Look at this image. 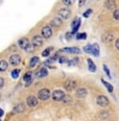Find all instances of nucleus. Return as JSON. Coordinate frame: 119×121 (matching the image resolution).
<instances>
[{
  "label": "nucleus",
  "mask_w": 119,
  "mask_h": 121,
  "mask_svg": "<svg viewBox=\"0 0 119 121\" xmlns=\"http://www.w3.org/2000/svg\"><path fill=\"white\" fill-rule=\"evenodd\" d=\"M50 97V91L48 89H42L38 93V98L40 100H47Z\"/></svg>",
  "instance_id": "nucleus-1"
},
{
  "label": "nucleus",
  "mask_w": 119,
  "mask_h": 121,
  "mask_svg": "<svg viewBox=\"0 0 119 121\" xmlns=\"http://www.w3.org/2000/svg\"><path fill=\"white\" fill-rule=\"evenodd\" d=\"M71 16V12H70L69 9H67V7H64V9H61L59 11V17L61 19L63 20H66L68 19L69 17Z\"/></svg>",
  "instance_id": "nucleus-2"
},
{
  "label": "nucleus",
  "mask_w": 119,
  "mask_h": 121,
  "mask_svg": "<svg viewBox=\"0 0 119 121\" xmlns=\"http://www.w3.org/2000/svg\"><path fill=\"white\" fill-rule=\"evenodd\" d=\"M51 96H52V98H53V100H55V101H63V99H64V97H65V94H64L63 91L57 90L52 93Z\"/></svg>",
  "instance_id": "nucleus-3"
},
{
  "label": "nucleus",
  "mask_w": 119,
  "mask_h": 121,
  "mask_svg": "<svg viewBox=\"0 0 119 121\" xmlns=\"http://www.w3.org/2000/svg\"><path fill=\"white\" fill-rule=\"evenodd\" d=\"M96 102H97V104L99 105V107H108L109 105V99L106 96H103V95H100V96L97 97V100H96Z\"/></svg>",
  "instance_id": "nucleus-4"
},
{
  "label": "nucleus",
  "mask_w": 119,
  "mask_h": 121,
  "mask_svg": "<svg viewBox=\"0 0 119 121\" xmlns=\"http://www.w3.org/2000/svg\"><path fill=\"white\" fill-rule=\"evenodd\" d=\"M18 46L23 50H27V48L30 46L28 39H26V38H22V39H20L18 41Z\"/></svg>",
  "instance_id": "nucleus-5"
},
{
  "label": "nucleus",
  "mask_w": 119,
  "mask_h": 121,
  "mask_svg": "<svg viewBox=\"0 0 119 121\" xmlns=\"http://www.w3.org/2000/svg\"><path fill=\"white\" fill-rule=\"evenodd\" d=\"M52 36V29L50 26H44L42 28V37L44 39H49Z\"/></svg>",
  "instance_id": "nucleus-6"
},
{
  "label": "nucleus",
  "mask_w": 119,
  "mask_h": 121,
  "mask_svg": "<svg viewBox=\"0 0 119 121\" xmlns=\"http://www.w3.org/2000/svg\"><path fill=\"white\" fill-rule=\"evenodd\" d=\"M75 87H76V82H74L73 79H68L67 82H65V84H64V88L67 91L74 90Z\"/></svg>",
  "instance_id": "nucleus-7"
},
{
  "label": "nucleus",
  "mask_w": 119,
  "mask_h": 121,
  "mask_svg": "<svg viewBox=\"0 0 119 121\" xmlns=\"http://www.w3.org/2000/svg\"><path fill=\"white\" fill-rule=\"evenodd\" d=\"M23 80L25 82V87H28L32 82V72L28 71L27 73H25L24 76H23Z\"/></svg>",
  "instance_id": "nucleus-8"
},
{
  "label": "nucleus",
  "mask_w": 119,
  "mask_h": 121,
  "mask_svg": "<svg viewBox=\"0 0 119 121\" xmlns=\"http://www.w3.org/2000/svg\"><path fill=\"white\" fill-rule=\"evenodd\" d=\"M9 63H11L12 65H14V66L20 64V63H21V56H20L19 54H13V55H11V57H9Z\"/></svg>",
  "instance_id": "nucleus-9"
},
{
  "label": "nucleus",
  "mask_w": 119,
  "mask_h": 121,
  "mask_svg": "<svg viewBox=\"0 0 119 121\" xmlns=\"http://www.w3.org/2000/svg\"><path fill=\"white\" fill-rule=\"evenodd\" d=\"M26 103H27V105L30 107V108L37 107L38 105V98L35 97V96H29L28 98H27V100H26Z\"/></svg>",
  "instance_id": "nucleus-10"
},
{
  "label": "nucleus",
  "mask_w": 119,
  "mask_h": 121,
  "mask_svg": "<svg viewBox=\"0 0 119 121\" xmlns=\"http://www.w3.org/2000/svg\"><path fill=\"white\" fill-rule=\"evenodd\" d=\"M47 74H48V71H47V69H45V68H40V69H38L37 72H36V76L39 77V78L47 76Z\"/></svg>",
  "instance_id": "nucleus-11"
},
{
  "label": "nucleus",
  "mask_w": 119,
  "mask_h": 121,
  "mask_svg": "<svg viewBox=\"0 0 119 121\" xmlns=\"http://www.w3.org/2000/svg\"><path fill=\"white\" fill-rule=\"evenodd\" d=\"M32 44L35 46H41L43 44V37L41 36H35L32 38Z\"/></svg>",
  "instance_id": "nucleus-12"
},
{
  "label": "nucleus",
  "mask_w": 119,
  "mask_h": 121,
  "mask_svg": "<svg viewBox=\"0 0 119 121\" xmlns=\"http://www.w3.org/2000/svg\"><path fill=\"white\" fill-rule=\"evenodd\" d=\"M63 51H66L68 53H72V54H78L80 53V50L77 47H68V48H64Z\"/></svg>",
  "instance_id": "nucleus-13"
},
{
  "label": "nucleus",
  "mask_w": 119,
  "mask_h": 121,
  "mask_svg": "<svg viewBox=\"0 0 119 121\" xmlns=\"http://www.w3.org/2000/svg\"><path fill=\"white\" fill-rule=\"evenodd\" d=\"M79 26H80V19L76 18L75 21H73L72 23V34H75L77 31V29L79 28Z\"/></svg>",
  "instance_id": "nucleus-14"
},
{
  "label": "nucleus",
  "mask_w": 119,
  "mask_h": 121,
  "mask_svg": "<svg viewBox=\"0 0 119 121\" xmlns=\"http://www.w3.org/2000/svg\"><path fill=\"white\" fill-rule=\"evenodd\" d=\"M88 94V92H87V90L85 89V88H79L77 91H76V96L78 98H84V97H86V95Z\"/></svg>",
  "instance_id": "nucleus-15"
},
{
  "label": "nucleus",
  "mask_w": 119,
  "mask_h": 121,
  "mask_svg": "<svg viewBox=\"0 0 119 121\" xmlns=\"http://www.w3.org/2000/svg\"><path fill=\"white\" fill-rule=\"evenodd\" d=\"M62 20L61 18H53L52 21L50 22V26H55V27H59L62 25Z\"/></svg>",
  "instance_id": "nucleus-16"
},
{
  "label": "nucleus",
  "mask_w": 119,
  "mask_h": 121,
  "mask_svg": "<svg viewBox=\"0 0 119 121\" xmlns=\"http://www.w3.org/2000/svg\"><path fill=\"white\" fill-rule=\"evenodd\" d=\"M105 5L109 9H115V6H116V3H115V1H114V0H106Z\"/></svg>",
  "instance_id": "nucleus-17"
},
{
  "label": "nucleus",
  "mask_w": 119,
  "mask_h": 121,
  "mask_svg": "<svg viewBox=\"0 0 119 121\" xmlns=\"http://www.w3.org/2000/svg\"><path fill=\"white\" fill-rule=\"evenodd\" d=\"M15 112H17V113H22V112H24L25 111V104L23 102H20L17 107H15V109H14Z\"/></svg>",
  "instance_id": "nucleus-18"
},
{
  "label": "nucleus",
  "mask_w": 119,
  "mask_h": 121,
  "mask_svg": "<svg viewBox=\"0 0 119 121\" xmlns=\"http://www.w3.org/2000/svg\"><path fill=\"white\" fill-rule=\"evenodd\" d=\"M91 54L95 55V56H98V55H99V47H98V44H93L92 45V51H91Z\"/></svg>",
  "instance_id": "nucleus-19"
},
{
  "label": "nucleus",
  "mask_w": 119,
  "mask_h": 121,
  "mask_svg": "<svg viewBox=\"0 0 119 121\" xmlns=\"http://www.w3.org/2000/svg\"><path fill=\"white\" fill-rule=\"evenodd\" d=\"M113 38H114V36L112 34H106L102 36V41L105 43H110L113 40Z\"/></svg>",
  "instance_id": "nucleus-20"
},
{
  "label": "nucleus",
  "mask_w": 119,
  "mask_h": 121,
  "mask_svg": "<svg viewBox=\"0 0 119 121\" xmlns=\"http://www.w3.org/2000/svg\"><path fill=\"white\" fill-rule=\"evenodd\" d=\"M7 67H9V64H7L6 60H1V62H0V71L1 72L5 71L7 69Z\"/></svg>",
  "instance_id": "nucleus-21"
},
{
  "label": "nucleus",
  "mask_w": 119,
  "mask_h": 121,
  "mask_svg": "<svg viewBox=\"0 0 119 121\" xmlns=\"http://www.w3.org/2000/svg\"><path fill=\"white\" fill-rule=\"evenodd\" d=\"M38 63H39V57H38V56H34V57H31V60H30L29 66L31 67V68H34V67L37 66Z\"/></svg>",
  "instance_id": "nucleus-22"
},
{
  "label": "nucleus",
  "mask_w": 119,
  "mask_h": 121,
  "mask_svg": "<svg viewBox=\"0 0 119 121\" xmlns=\"http://www.w3.org/2000/svg\"><path fill=\"white\" fill-rule=\"evenodd\" d=\"M88 65H89V70L90 71H92V72H95L96 71V66H95V64L92 62V60H90V59H88Z\"/></svg>",
  "instance_id": "nucleus-23"
},
{
  "label": "nucleus",
  "mask_w": 119,
  "mask_h": 121,
  "mask_svg": "<svg viewBox=\"0 0 119 121\" xmlns=\"http://www.w3.org/2000/svg\"><path fill=\"white\" fill-rule=\"evenodd\" d=\"M52 50H53V47H48V48H46L44 51L42 52V56H48Z\"/></svg>",
  "instance_id": "nucleus-24"
},
{
  "label": "nucleus",
  "mask_w": 119,
  "mask_h": 121,
  "mask_svg": "<svg viewBox=\"0 0 119 121\" xmlns=\"http://www.w3.org/2000/svg\"><path fill=\"white\" fill-rule=\"evenodd\" d=\"M78 60L77 57H75V59H72V60H70L69 62H68V65L69 66H75V65H77L78 64Z\"/></svg>",
  "instance_id": "nucleus-25"
},
{
  "label": "nucleus",
  "mask_w": 119,
  "mask_h": 121,
  "mask_svg": "<svg viewBox=\"0 0 119 121\" xmlns=\"http://www.w3.org/2000/svg\"><path fill=\"white\" fill-rule=\"evenodd\" d=\"M19 74H20V69H15L14 71L12 72V77L16 79V78H18Z\"/></svg>",
  "instance_id": "nucleus-26"
},
{
  "label": "nucleus",
  "mask_w": 119,
  "mask_h": 121,
  "mask_svg": "<svg viewBox=\"0 0 119 121\" xmlns=\"http://www.w3.org/2000/svg\"><path fill=\"white\" fill-rule=\"evenodd\" d=\"M102 84L106 86V88L109 90V92H111L112 93L113 92V87H112V85H110V84H108L107 82H105V80H102Z\"/></svg>",
  "instance_id": "nucleus-27"
},
{
  "label": "nucleus",
  "mask_w": 119,
  "mask_h": 121,
  "mask_svg": "<svg viewBox=\"0 0 119 121\" xmlns=\"http://www.w3.org/2000/svg\"><path fill=\"white\" fill-rule=\"evenodd\" d=\"M62 1H63V3H64L65 5L70 6V5H72V4L74 3V1H75V0H62Z\"/></svg>",
  "instance_id": "nucleus-28"
},
{
  "label": "nucleus",
  "mask_w": 119,
  "mask_h": 121,
  "mask_svg": "<svg viewBox=\"0 0 119 121\" xmlns=\"http://www.w3.org/2000/svg\"><path fill=\"white\" fill-rule=\"evenodd\" d=\"M84 51H86L87 53H91V51H92V45H87L84 48Z\"/></svg>",
  "instance_id": "nucleus-29"
},
{
  "label": "nucleus",
  "mask_w": 119,
  "mask_h": 121,
  "mask_svg": "<svg viewBox=\"0 0 119 121\" xmlns=\"http://www.w3.org/2000/svg\"><path fill=\"white\" fill-rule=\"evenodd\" d=\"M86 38H87V35L84 32V34H78V35H76V39L77 40H82V39H84L85 40Z\"/></svg>",
  "instance_id": "nucleus-30"
},
{
  "label": "nucleus",
  "mask_w": 119,
  "mask_h": 121,
  "mask_svg": "<svg viewBox=\"0 0 119 121\" xmlns=\"http://www.w3.org/2000/svg\"><path fill=\"white\" fill-rule=\"evenodd\" d=\"M63 102H65V103H69V102H71V97H70L69 95H65L64 99H63Z\"/></svg>",
  "instance_id": "nucleus-31"
},
{
  "label": "nucleus",
  "mask_w": 119,
  "mask_h": 121,
  "mask_svg": "<svg viewBox=\"0 0 119 121\" xmlns=\"http://www.w3.org/2000/svg\"><path fill=\"white\" fill-rule=\"evenodd\" d=\"M113 17H114V18H115L116 20H119V9H115V11H114Z\"/></svg>",
  "instance_id": "nucleus-32"
},
{
  "label": "nucleus",
  "mask_w": 119,
  "mask_h": 121,
  "mask_svg": "<svg viewBox=\"0 0 119 121\" xmlns=\"http://www.w3.org/2000/svg\"><path fill=\"white\" fill-rule=\"evenodd\" d=\"M103 70H105L106 74H107L109 77H111V74H110V70H109V68L107 67V65H103Z\"/></svg>",
  "instance_id": "nucleus-33"
},
{
  "label": "nucleus",
  "mask_w": 119,
  "mask_h": 121,
  "mask_svg": "<svg viewBox=\"0 0 119 121\" xmlns=\"http://www.w3.org/2000/svg\"><path fill=\"white\" fill-rule=\"evenodd\" d=\"M59 60H60V63H62V64H63V63H68V62H69L67 57H65V56H62V57H60V59H59Z\"/></svg>",
  "instance_id": "nucleus-34"
},
{
  "label": "nucleus",
  "mask_w": 119,
  "mask_h": 121,
  "mask_svg": "<svg viewBox=\"0 0 119 121\" xmlns=\"http://www.w3.org/2000/svg\"><path fill=\"white\" fill-rule=\"evenodd\" d=\"M91 13H92V9H88L86 13H84V17H85V18H88V17L90 16Z\"/></svg>",
  "instance_id": "nucleus-35"
},
{
  "label": "nucleus",
  "mask_w": 119,
  "mask_h": 121,
  "mask_svg": "<svg viewBox=\"0 0 119 121\" xmlns=\"http://www.w3.org/2000/svg\"><path fill=\"white\" fill-rule=\"evenodd\" d=\"M3 86H4V80L2 77H0V88H2Z\"/></svg>",
  "instance_id": "nucleus-36"
},
{
  "label": "nucleus",
  "mask_w": 119,
  "mask_h": 121,
  "mask_svg": "<svg viewBox=\"0 0 119 121\" xmlns=\"http://www.w3.org/2000/svg\"><path fill=\"white\" fill-rule=\"evenodd\" d=\"M115 47H116V48H117V49L119 50V39L116 40V42H115Z\"/></svg>",
  "instance_id": "nucleus-37"
},
{
  "label": "nucleus",
  "mask_w": 119,
  "mask_h": 121,
  "mask_svg": "<svg viewBox=\"0 0 119 121\" xmlns=\"http://www.w3.org/2000/svg\"><path fill=\"white\" fill-rule=\"evenodd\" d=\"M85 1H86V0H79V3H78V5H79V7L84 5V3H85Z\"/></svg>",
  "instance_id": "nucleus-38"
}]
</instances>
